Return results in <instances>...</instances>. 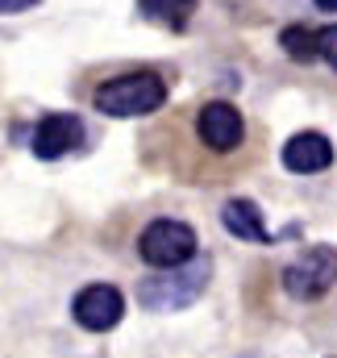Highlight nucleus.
I'll use <instances>...</instances> for the list:
<instances>
[{"label":"nucleus","mask_w":337,"mask_h":358,"mask_svg":"<svg viewBox=\"0 0 337 358\" xmlns=\"http://www.w3.org/2000/svg\"><path fill=\"white\" fill-rule=\"evenodd\" d=\"M71 313H76V321H80L84 329L108 334V329L121 321V313H125V296H121L113 283H92V287H84V292L76 296Z\"/></svg>","instance_id":"obj_6"},{"label":"nucleus","mask_w":337,"mask_h":358,"mask_svg":"<svg viewBox=\"0 0 337 358\" xmlns=\"http://www.w3.org/2000/svg\"><path fill=\"white\" fill-rule=\"evenodd\" d=\"M246 358H254V355H246Z\"/></svg>","instance_id":"obj_15"},{"label":"nucleus","mask_w":337,"mask_h":358,"mask_svg":"<svg viewBox=\"0 0 337 358\" xmlns=\"http://www.w3.org/2000/svg\"><path fill=\"white\" fill-rule=\"evenodd\" d=\"M317 46H321V59L337 71V25H329V29L317 34Z\"/></svg>","instance_id":"obj_12"},{"label":"nucleus","mask_w":337,"mask_h":358,"mask_svg":"<svg viewBox=\"0 0 337 358\" xmlns=\"http://www.w3.org/2000/svg\"><path fill=\"white\" fill-rule=\"evenodd\" d=\"M138 255L142 263L159 271H171V267H183L196 259V229L183 225V221H171V217H159L142 229L138 238Z\"/></svg>","instance_id":"obj_3"},{"label":"nucleus","mask_w":337,"mask_h":358,"mask_svg":"<svg viewBox=\"0 0 337 358\" xmlns=\"http://www.w3.org/2000/svg\"><path fill=\"white\" fill-rule=\"evenodd\" d=\"M317 8H325V13H337V0H317Z\"/></svg>","instance_id":"obj_14"},{"label":"nucleus","mask_w":337,"mask_h":358,"mask_svg":"<svg viewBox=\"0 0 337 358\" xmlns=\"http://www.w3.org/2000/svg\"><path fill=\"white\" fill-rule=\"evenodd\" d=\"M329 163H334V142H329L325 134H317V129L296 134V138H287V146H283V167L296 171V176H317V171H325Z\"/></svg>","instance_id":"obj_8"},{"label":"nucleus","mask_w":337,"mask_h":358,"mask_svg":"<svg viewBox=\"0 0 337 358\" xmlns=\"http://www.w3.org/2000/svg\"><path fill=\"white\" fill-rule=\"evenodd\" d=\"M80 142H84V125H80L76 113H50L34 129V155L38 159H63Z\"/></svg>","instance_id":"obj_7"},{"label":"nucleus","mask_w":337,"mask_h":358,"mask_svg":"<svg viewBox=\"0 0 337 358\" xmlns=\"http://www.w3.org/2000/svg\"><path fill=\"white\" fill-rule=\"evenodd\" d=\"M221 225H225L234 238H242V242H258V246L275 242V238H271V229L262 225L258 204H254V200H242V196L225 200V208H221Z\"/></svg>","instance_id":"obj_9"},{"label":"nucleus","mask_w":337,"mask_h":358,"mask_svg":"<svg viewBox=\"0 0 337 358\" xmlns=\"http://www.w3.org/2000/svg\"><path fill=\"white\" fill-rule=\"evenodd\" d=\"M167 104V84L155 71H129L117 80H104L92 92V108L104 117H146Z\"/></svg>","instance_id":"obj_1"},{"label":"nucleus","mask_w":337,"mask_h":358,"mask_svg":"<svg viewBox=\"0 0 337 358\" xmlns=\"http://www.w3.org/2000/svg\"><path fill=\"white\" fill-rule=\"evenodd\" d=\"M208 275H213V263L196 255V259L183 263V267H171V271H163V275L142 279V283H138V300H142V308H150V313H179V308H187V304H196V300L204 296Z\"/></svg>","instance_id":"obj_2"},{"label":"nucleus","mask_w":337,"mask_h":358,"mask_svg":"<svg viewBox=\"0 0 337 358\" xmlns=\"http://www.w3.org/2000/svg\"><path fill=\"white\" fill-rule=\"evenodd\" d=\"M337 283V250L334 246H308L296 263L283 271V292L292 300H321Z\"/></svg>","instance_id":"obj_4"},{"label":"nucleus","mask_w":337,"mask_h":358,"mask_svg":"<svg viewBox=\"0 0 337 358\" xmlns=\"http://www.w3.org/2000/svg\"><path fill=\"white\" fill-rule=\"evenodd\" d=\"M38 0H0V17L4 13H25V8H34Z\"/></svg>","instance_id":"obj_13"},{"label":"nucleus","mask_w":337,"mask_h":358,"mask_svg":"<svg viewBox=\"0 0 337 358\" xmlns=\"http://www.w3.org/2000/svg\"><path fill=\"white\" fill-rule=\"evenodd\" d=\"M279 42H283V50H287L296 63H313V59L321 55V46H317V34H313V29H304V25H287Z\"/></svg>","instance_id":"obj_11"},{"label":"nucleus","mask_w":337,"mask_h":358,"mask_svg":"<svg viewBox=\"0 0 337 358\" xmlns=\"http://www.w3.org/2000/svg\"><path fill=\"white\" fill-rule=\"evenodd\" d=\"M196 4H200V0H142V13H146L150 21L167 25V29H183L187 17L196 13Z\"/></svg>","instance_id":"obj_10"},{"label":"nucleus","mask_w":337,"mask_h":358,"mask_svg":"<svg viewBox=\"0 0 337 358\" xmlns=\"http://www.w3.org/2000/svg\"><path fill=\"white\" fill-rule=\"evenodd\" d=\"M196 134H200V142H204L208 150L229 155V150L242 146L246 121H242V113H238L229 100H208V104L200 108V117H196Z\"/></svg>","instance_id":"obj_5"}]
</instances>
